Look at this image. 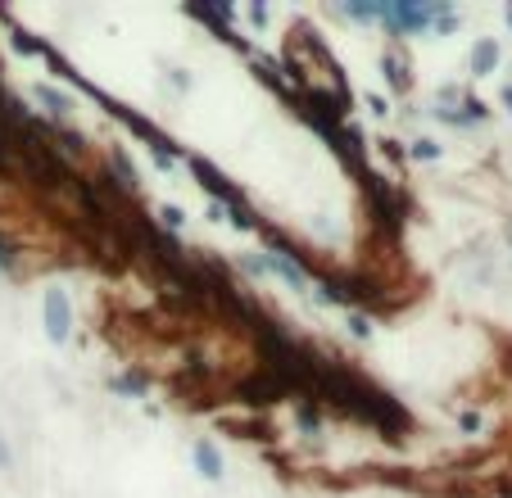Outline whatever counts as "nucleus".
Returning <instances> with one entry per match:
<instances>
[{"label": "nucleus", "mask_w": 512, "mask_h": 498, "mask_svg": "<svg viewBox=\"0 0 512 498\" xmlns=\"http://www.w3.org/2000/svg\"><path fill=\"white\" fill-rule=\"evenodd\" d=\"M109 390H114V394H127V399H141V394H145V381H141V376H109Z\"/></svg>", "instance_id": "423d86ee"}, {"label": "nucleus", "mask_w": 512, "mask_h": 498, "mask_svg": "<svg viewBox=\"0 0 512 498\" xmlns=\"http://www.w3.org/2000/svg\"><path fill=\"white\" fill-rule=\"evenodd\" d=\"M10 268H14V263H10V249L0 245V277H10Z\"/></svg>", "instance_id": "ddd939ff"}, {"label": "nucleus", "mask_w": 512, "mask_h": 498, "mask_svg": "<svg viewBox=\"0 0 512 498\" xmlns=\"http://www.w3.org/2000/svg\"><path fill=\"white\" fill-rule=\"evenodd\" d=\"M349 331H354L358 340H368V336H372V322H368L363 313H349Z\"/></svg>", "instance_id": "6e6552de"}, {"label": "nucleus", "mask_w": 512, "mask_h": 498, "mask_svg": "<svg viewBox=\"0 0 512 498\" xmlns=\"http://www.w3.org/2000/svg\"><path fill=\"white\" fill-rule=\"evenodd\" d=\"M435 19V5H413V0H395V5H386V28L395 32V37H413V32H422L426 23Z\"/></svg>", "instance_id": "f03ea898"}, {"label": "nucleus", "mask_w": 512, "mask_h": 498, "mask_svg": "<svg viewBox=\"0 0 512 498\" xmlns=\"http://www.w3.org/2000/svg\"><path fill=\"white\" fill-rule=\"evenodd\" d=\"M435 154H440L435 141H413V159H435Z\"/></svg>", "instance_id": "9b49d317"}, {"label": "nucleus", "mask_w": 512, "mask_h": 498, "mask_svg": "<svg viewBox=\"0 0 512 498\" xmlns=\"http://www.w3.org/2000/svg\"><path fill=\"white\" fill-rule=\"evenodd\" d=\"M41 326H46V336L55 345H68V336H73V308H68V295L59 286H50L41 295Z\"/></svg>", "instance_id": "f257e3e1"}, {"label": "nucleus", "mask_w": 512, "mask_h": 498, "mask_svg": "<svg viewBox=\"0 0 512 498\" xmlns=\"http://www.w3.org/2000/svg\"><path fill=\"white\" fill-rule=\"evenodd\" d=\"M345 14L358 23H381L386 19V5H363V0H358V5H345Z\"/></svg>", "instance_id": "0eeeda50"}, {"label": "nucleus", "mask_w": 512, "mask_h": 498, "mask_svg": "<svg viewBox=\"0 0 512 498\" xmlns=\"http://www.w3.org/2000/svg\"><path fill=\"white\" fill-rule=\"evenodd\" d=\"M191 458H195V467H200L204 480H223V453L213 449L209 440H195L191 444Z\"/></svg>", "instance_id": "7ed1b4c3"}, {"label": "nucleus", "mask_w": 512, "mask_h": 498, "mask_svg": "<svg viewBox=\"0 0 512 498\" xmlns=\"http://www.w3.org/2000/svg\"><path fill=\"white\" fill-rule=\"evenodd\" d=\"M472 64H476V68H490V64H494V46H490V41H485V46H476Z\"/></svg>", "instance_id": "9d476101"}, {"label": "nucleus", "mask_w": 512, "mask_h": 498, "mask_svg": "<svg viewBox=\"0 0 512 498\" xmlns=\"http://www.w3.org/2000/svg\"><path fill=\"white\" fill-rule=\"evenodd\" d=\"M164 227H168V231H182V227H186V213L173 209V204H164Z\"/></svg>", "instance_id": "1a4fd4ad"}, {"label": "nucleus", "mask_w": 512, "mask_h": 498, "mask_svg": "<svg viewBox=\"0 0 512 498\" xmlns=\"http://www.w3.org/2000/svg\"><path fill=\"white\" fill-rule=\"evenodd\" d=\"M32 96H37V105H46L50 118H68V114H73V100H68L59 87H50V82H37V87H32Z\"/></svg>", "instance_id": "20e7f679"}, {"label": "nucleus", "mask_w": 512, "mask_h": 498, "mask_svg": "<svg viewBox=\"0 0 512 498\" xmlns=\"http://www.w3.org/2000/svg\"><path fill=\"white\" fill-rule=\"evenodd\" d=\"M381 68H386V82H390V91H408V59H399L395 50H390V55L381 59Z\"/></svg>", "instance_id": "39448f33"}, {"label": "nucleus", "mask_w": 512, "mask_h": 498, "mask_svg": "<svg viewBox=\"0 0 512 498\" xmlns=\"http://www.w3.org/2000/svg\"><path fill=\"white\" fill-rule=\"evenodd\" d=\"M5 462H10V449H5V444H0V467H5Z\"/></svg>", "instance_id": "4468645a"}, {"label": "nucleus", "mask_w": 512, "mask_h": 498, "mask_svg": "<svg viewBox=\"0 0 512 498\" xmlns=\"http://www.w3.org/2000/svg\"><path fill=\"white\" fill-rule=\"evenodd\" d=\"M368 109H372V114H377V118H386V114H390L386 96H368Z\"/></svg>", "instance_id": "f8f14e48"}]
</instances>
